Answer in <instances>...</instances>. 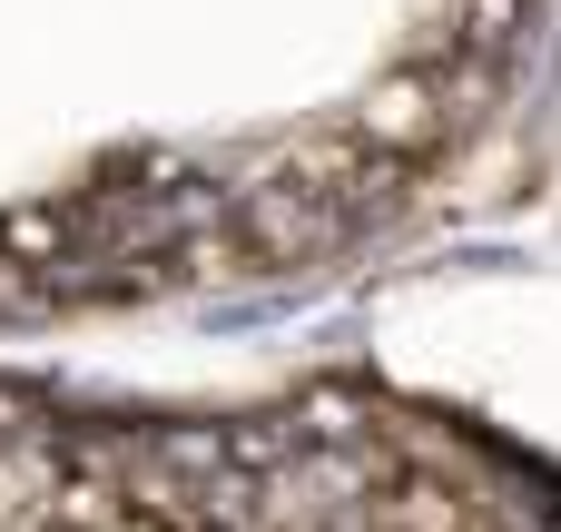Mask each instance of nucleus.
<instances>
[{
	"label": "nucleus",
	"mask_w": 561,
	"mask_h": 532,
	"mask_svg": "<svg viewBox=\"0 0 561 532\" xmlns=\"http://www.w3.org/2000/svg\"><path fill=\"white\" fill-rule=\"evenodd\" d=\"M20 425H30V395H10V385H0V444H10Z\"/></svg>",
	"instance_id": "obj_1"
}]
</instances>
